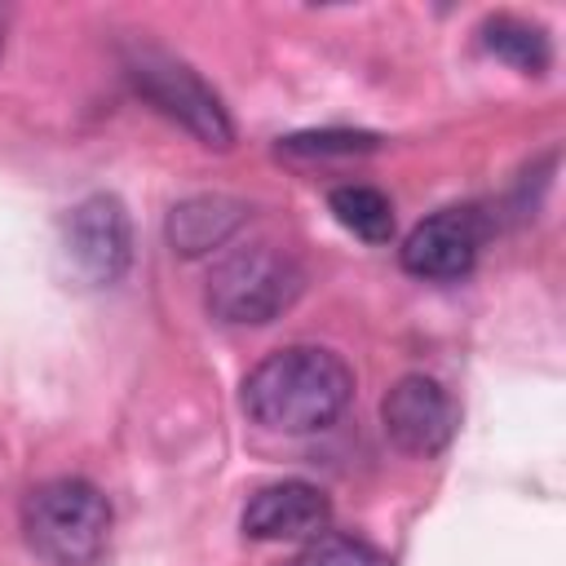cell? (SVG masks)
I'll list each match as a JSON object with an SVG mask.
<instances>
[{
	"label": "cell",
	"mask_w": 566,
	"mask_h": 566,
	"mask_svg": "<svg viewBox=\"0 0 566 566\" xmlns=\"http://www.w3.org/2000/svg\"><path fill=\"white\" fill-rule=\"evenodd\" d=\"M455 402L442 389V380L411 371L402 380L389 385V394L380 398V424L389 433V442L407 455H438L451 433H455Z\"/></svg>",
	"instance_id": "cell-6"
},
{
	"label": "cell",
	"mask_w": 566,
	"mask_h": 566,
	"mask_svg": "<svg viewBox=\"0 0 566 566\" xmlns=\"http://www.w3.org/2000/svg\"><path fill=\"white\" fill-rule=\"evenodd\" d=\"M486 239V221L478 208H442L433 217H424L420 226H411V234L398 248V261L407 274L429 279V283H451L460 274L473 270L478 252Z\"/></svg>",
	"instance_id": "cell-7"
},
{
	"label": "cell",
	"mask_w": 566,
	"mask_h": 566,
	"mask_svg": "<svg viewBox=\"0 0 566 566\" xmlns=\"http://www.w3.org/2000/svg\"><path fill=\"white\" fill-rule=\"evenodd\" d=\"M332 522V500L301 478L261 486L243 509V531L252 539H314Z\"/></svg>",
	"instance_id": "cell-8"
},
{
	"label": "cell",
	"mask_w": 566,
	"mask_h": 566,
	"mask_svg": "<svg viewBox=\"0 0 566 566\" xmlns=\"http://www.w3.org/2000/svg\"><path fill=\"white\" fill-rule=\"evenodd\" d=\"M354 398L349 363L327 345H283L243 376V411L274 433H318Z\"/></svg>",
	"instance_id": "cell-1"
},
{
	"label": "cell",
	"mask_w": 566,
	"mask_h": 566,
	"mask_svg": "<svg viewBox=\"0 0 566 566\" xmlns=\"http://www.w3.org/2000/svg\"><path fill=\"white\" fill-rule=\"evenodd\" d=\"M111 500L84 478H53L27 491L22 535L49 566H93L111 539Z\"/></svg>",
	"instance_id": "cell-2"
},
{
	"label": "cell",
	"mask_w": 566,
	"mask_h": 566,
	"mask_svg": "<svg viewBox=\"0 0 566 566\" xmlns=\"http://www.w3.org/2000/svg\"><path fill=\"white\" fill-rule=\"evenodd\" d=\"M327 208L336 212V221L349 234H358L367 243H389L394 239V203L376 186H358V181L354 186H336L327 195Z\"/></svg>",
	"instance_id": "cell-10"
},
{
	"label": "cell",
	"mask_w": 566,
	"mask_h": 566,
	"mask_svg": "<svg viewBox=\"0 0 566 566\" xmlns=\"http://www.w3.org/2000/svg\"><path fill=\"white\" fill-rule=\"evenodd\" d=\"M292 566H394V562L376 544H367L358 535L323 531V535L305 539V548L292 557Z\"/></svg>",
	"instance_id": "cell-12"
},
{
	"label": "cell",
	"mask_w": 566,
	"mask_h": 566,
	"mask_svg": "<svg viewBox=\"0 0 566 566\" xmlns=\"http://www.w3.org/2000/svg\"><path fill=\"white\" fill-rule=\"evenodd\" d=\"M248 221V203L234 195H190L168 212V243L181 256H203L221 248L239 226Z\"/></svg>",
	"instance_id": "cell-9"
},
{
	"label": "cell",
	"mask_w": 566,
	"mask_h": 566,
	"mask_svg": "<svg viewBox=\"0 0 566 566\" xmlns=\"http://www.w3.org/2000/svg\"><path fill=\"white\" fill-rule=\"evenodd\" d=\"M482 49L513 62L517 71L526 75H539L548 62H553V44L539 27L522 22V18H486L482 22Z\"/></svg>",
	"instance_id": "cell-11"
},
{
	"label": "cell",
	"mask_w": 566,
	"mask_h": 566,
	"mask_svg": "<svg viewBox=\"0 0 566 566\" xmlns=\"http://www.w3.org/2000/svg\"><path fill=\"white\" fill-rule=\"evenodd\" d=\"M62 252L88 287H111L133 261V226L115 195H88L62 217Z\"/></svg>",
	"instance_id": "cell-5"
},
{
	"label": "cell",
	"mask_w": 566,
	"mask_h": 566,
	"mask_svg": "<svg viewBox=\"0 0 566 566\" xmlns=\"http://www.w3.org/2000/svg\"><path fill=\"white\" fill-rule=\"evenodd\" d=\"M128 80L133 88L168 119H177L186 133H195L203 146L212 150H230L234 146V124L221 106V97L203 84V75L195 66H186L181 57H172L159 44H133L128 57Z\"/></svg>",
	"instance_id": "cell-4"
},
{
	"label": "cell",
	"mask_w": 566,
	"mask_h": 566,
	"mask_svg": "<svg viewBox=\"0 0 566 566\" xmlns=\"http://www.w3.org/2000/svg\"><path fill=\"white\" fill-rule=\"evenodd\" d=\"M0 49H4V13H0Z\"/></svg>",
	"instance_id": "cell-14"
},
{
	"label": "cell",
	"mask_w": 566,
	"mask_h": 566,
	"mask_svg": "<svg viewBox=\"0 0 566 566\" xmlns=\"http://www.w3.org/2000/svg\"><path fill=\"white\" fill-rule=\"evenodd\" d=\"M305 274L292 261V252L274 243H248L226 252L208 274V310L221 323L234 327H261L274 323L292 301L301 296Z\"/></svg>",
	"instance_id": "cell-3"
},
{
	"label": "cell",
	"mask_w": 566,
	"mask_h": 566,
	"mask_svg": "<svg viewBox=\"0 0 566 566\" xmlns=\"http://www.w3.org/2000/svg\"><path fill=\"white\" fill-rule=\"evenodd\" d=\"M376 133H354V128H323V133H292L279 142L283 155H305V159H323V155H363L376 150Z\"/></svg>",
	"instance_id": "cell-13"
}]
</instances>
